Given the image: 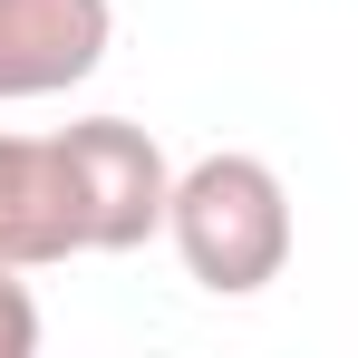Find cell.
<instances>
[{"label": "cell", "mask_w": 358, "mask_h": 358, "mask_svg": "<svg viewBox=\"0 0 358 358\" xmlns=\"http://www.w3.org/2000/svg\"><path fill=\"white\" fill-rule=\"evenodd\" d=\"M165 233L213 300H252L291 271V194L262 155H203V165L175 175Z\"/></svg>", "instance_id": "1"}, {"label": "cell", "mask_w": 358, "mask_h": 358, "mask_svg": "<svg viewBox=\"0 0 358 358\" xmlns=\"http://www.w3.org/2000/svg\"><path fill=\"white\" fill-rule=\"evenodd\" d=\"M59 175H68V223H78V252H136V242L165 233L175 213V165L145 126L126 117H87L59 126Z\"/></svg>", "instance_id": "2"}, {"label": "cell", "mask_w": 358, "mask_h": 358, "mask_svg": "<svg viewBox=\"0 0 358 358\" xmlns=\"http://www.w3.org/2000/svg\"><path fill=\"white\" fill-rule=\"evenodd\" d=\"M117 10L107 0H0V107L59 97L107 59Z\"/></svg>", "instance_id": "3"}, {"label": "cell", "mask_w": 358, "mask_h": 358, "mask_svg": "<svg viewBox=\"0 0 358 358\" xmlns=\"http://www.w3.org/2000/svg\"><path fill=\"white\" fill-rule=\"evenodd\" d=\"M68 252H78V223H68L59 136H0V262L10 271H49Z\"/></svg>", "instance_id": "4"}, {"label": "cell", "mask_w": 358, "mask_h": 358, "mask_svg": "<svg viewBox=\"0 0 358 358\" xmlns=\"http://www.w3.org/2000/svg\"><path fill=\"white\" fill-rule=\"evenodd\" d=\"M39 349V300H29V281L0 262V358H29Z\"/></svg>", "instance_id": "5"}]
</instances>
